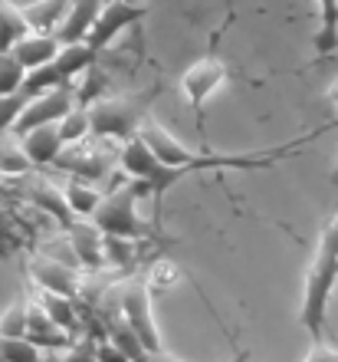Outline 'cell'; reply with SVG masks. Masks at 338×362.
I'll use <instances>...</instances> for the list:
<instances>
[{"label": "cell", "mask_w": 338, "mask_h": 362, "mask_svg": "<svg viewBox=\"0 0 338 362\" xmlns=\"http://www.w3.org/2000/svg\"><path fill=\"white\" fill-rule=\"evenodd\" d=\"M30 276L40 290H49V293H59V296H73L79 300L83 296V280L79 274L73 270V264L66 260H56V257H37L30 264Z\"/></svg>", "instance_id": "30bf717a"}, {"label": "cell", "mask_w": 338, "mask_h": 362, "mask_svg": "<svg viewBox=\"0 0 338 362\" xmlns=\"http://www.w3.org/2000/svg\"><path fill=\"white\" fill-rule=\"evenodd\" d=\"M148 17V4H125V0H105L99 17H95L89 37H85V47L102 53L109 43H112L119 33H125L128 27H135L138 20Z\"/></svg>", "instance_id": "52a82bcc"}, {"label": "cell", "mask_w": 338, "mask_h": 362, "mask_svg": "<svg viewBox=\"0 0 338 362\" xmlns=\"http://www.w3.org/2000/svg\"><path fill=\"white\" fill-rule=\"evenodd\" d=\"M141 194H148L145 185L128 175H115L109 191H102V201H99V208L89 221H92L95 228L102 230V234H112V238H125V240H141V244H148V240H164L161 238V228L155 224H145L138 218V198Z\"/></svg>", "instance_id": "7a4b0ae2"}, {"label": "cell", "mask_w": 338, "mask_h": 362, "mask_svg": "<svg viewBox=\"0 0 338 362\" xmlns=\"http://www.w3.org/2000/svg\"><path fill=\"white\" fill-rule=\"evenodd\" d=\"M0 336H27V300H13V303L0 313Z\"/></svg>", "instance_id": "d4e9b609"}, {"label": "cell", "mask_w": 338, "mask_h": 362, "mask_svg": "<svg viewBox=\"0 0 338 362\" xmlns=\"http://www.w3.org/2000/svg\"><path fill=\"white\" fill-rule=\"evenodd\" d=\"M0 362H43V349L30 343L27 336H0Z\"/></svg>", "instance_id": "603a6c76"}, {"label": "cell", "mask_w": 338, "mask_h": 362, "mask_svg": "<svg viewBox=\"0 0 338 362\" xmlns=\"http://www.w3.org/2000/svg\"><path fill=\"white\" fill-rule=\"evenodd\" d=\"M63 198H66L73 218H92L99 201H102V191L95 188L92 181H83V178H69L66 188H63Z\"/></svg>", "instance_id": "44dd1931"}, {"label": "cell", "mask_w": 338, "mask_h": 362, "mask_svg": "<svg viewBox=\"0 0 338 362\" xmlns=\"http://www.w3.org/2000/svg\"><path fill=\"white\" fill-rule=\"evenodd\" d=\"M92 343H95V359L99 362H132L119 346L112 343V339H105V336L102 339H92Z\"/></svg>", "instance_id": "f1b7e54d"}, {"label": "cell", "mask_w": 338, "mask_h": 362, "mask_svg": "<svg viewBox=\"0 0 338 362\" xmlns=\"http://www.w3.org/2000/svg\"><path fill=\"white\" fill-rule=\"evenodd\" d=\"M141 240H125L102 234V254H105V267H115L119 274H132L141 260Z\"/></svg>", "instance_id": "ffe728a7"}, {"label": "cell", "mask_w": 338, "mask_h": 362, "mask_svg": "<svg viewBox=\"0 0 338 362\" xmlns=\"http://www.w3.org/2000/svg\"><path fill=\"white\" fill-rule=\"evenodd\" d=\"M135 362H178V359H171L168 353H141ZM234 362H246V353H243V349L236 353V359H234Z\"/></svg>", "instance_id": "1f68e13d"}, {"label": "cell", "mask_w": 338, "mask_h": 362, "mask_svg": "<svg viewBox=\"0 0 338 362\" xmlns=\"http://www.w3.org/2000/svg\"><path fill=\"white\" fill-rule=\"evenodd\" d=\"M53 165H56L59 172L73 175V178H83V181H102V178H109V168H112L109 155H105L99 145L85 148L83 142L66 145Z\"/></svg>", "instance_id": "9c48e42d"}, {"label": "cell", "mask_w": 338, "mask_h": 362, "mask_svg": "<svg viewBox=\"0 0 338 362\" xmlns=\"http://www.w3.org/2000/svg\"><path fill=\"white\" fill-rule=\"evenodd\" d=\"M73 105H76V83H69V86H56V89H49V93H43V95H33V99H27L23 112L17 115V122H13L10 132L20 139V135L33 132V129H40V125H56L66 112H73Z\"/></svg>", "instance_id": "8992f818"}, {"label": "cell", "mask_w": 338, "mask_h": 362, "mask_svg": "<svg viewBox=\"0 0 338 362\" xmlns=\"http://www.w3.org/2000/svg\"><path fill=\"white\" fill-rule=\"evenodd\" d=\"M23 79H27V69L20 66L10 53H0V99H4V95L20 93Z\"/></svg>", "instance_id": "484cf974"}, {"label": "cell", "mask_w": 338, "mask_h": 362, "mask_svg": "<svg viewBox=\"0 0 338 362\" xmlns=\"http://www.w3.org/2000/svg\"><path fill=\"white\" fill-rule=\"evenodd\" d=\"M10 191H13V188H10V185H7V178H0V201H4V198H7V194H10Z\"/></svg>", "instance_id": "d6a6232c"}, {"label": "cell", "mask_w": 338, "mask_h": 362, "mask_svg": "<svg viewBox=\"0 0 338 362\" xmlns=\"http://www.w3.org/2000/svg\"><path fill=\"white\" fill-rule=\"evenodd\" d=\"M37 303L47 310V316L59 326V329H66L69 336L79 333V326H83V316H79V313H83V306H79V300H73V296L49 293V290H40Z\"/></svg>", "instance_id": "ac0fdd59"}, {"label": "cell", "mask_w": 338, "mask_h": 362, "mask_svg": "<svg viewBox=\"0 0 338 362\" xmlns=\"http://www.w3.org/2000/svg\"><path fill=\"white\" fill-rule=\"evenodd\" d=\"M95 59H99V53H95V49H89L85 43H69V47H59V53L49 59L47 66H40V69H33V73H27L23 86H20V93L27 95V99H33V95H43V93H49V89H56V86H69L76 76H83L85 69L95 66Z\"/></svg>", "instance_id": "277c9868"}, {"label": "cell", "mask_w": 338, "mask_h": 362, "mask_svg": "<svg viewBox=\"0 0 338 362\" xmlns=\"http://www.w3.org/2000/svg\"><path fill=\"white\" fill-rule=\"evenodd\" d=\"M66 240L73 257L83 264L89 274H99L105 267V254H102V230L95 228L92 221H73L66 228Z\"/></svg>", "instance_id": "7c38bea8"}, {"label": "cell", "mask_w": 338, "mask_h": 362, "mask_svg": "<svg viewBox=\"0 0 338 362\" xmlns=\"http://www.w3.org/2000/svg\"><path fill=\"white\" fill-rule=\"evenodd\" d=\"M63 362H99L95 359V343L92 339H79V343H73L66 349V356H63Z\"/></svg>", "instance_id": "f546056e"}, {"label": "cell", "mask_w": 338, "mask_h": 362, "mask_svg": "<svg viewBox=\"0 0 338 362\" xmlns=\"http://www.w3.org/2000/svg\"><path fill=\"white\" fill-rule=\"evenodd\" d=\"M178 280H181V267H178V264H171V260H155L145 284H148L151 293H161V290H171Z\"/></svg>", "instance_id": "4316f807"}, {"label": "cell", "mask_w": 338, "mask_h": 362, "mask_svg": "<svg viewBox=\"0 0 338 362\" xmlns=\"http://www.w3.org/2000/svg\"><path fill=\"white\" fill-rule=\"evenodd\" d=\"M27 339L40 349H69L73 346L69 333L59 329L40 303H27Z\"/></svg>", "instance_id": "9a60e30c"}, {"label": "cell", "mask_w": 338, "mask_h": 362, "mask_svg": "<svg viewBox=\"0 0 338 362\" xmlns=\"http://www.w3.org/2000/svg\"><path fill=\"white\" fill-rule=\"evenodd\" d=\"M119 310H122V323L132 329L135 339L148 353H164L161 333H158V326H155V316H151V290L145 280H128V286H122Z\"/></svg>", "instance_id": "5b68a950"}, {"label": "cell", "mask_w": 338, "mask_h": 362, "mask_svg": "<svg viewBox=\"0 0 338 362\" xmlns=\"http://www.w3.org/2000/svg\"><path fill=\"white\" fill-rule=\"evenodd\" d=\"M0 148H4V142H0Z\"/></svg>", "instance_id": "d590c367"}, {"label": "cell", "mask_w": 338, "mask_h": 362, "mask_svg": "<svg viewBox=\"0 0 338 362\" xmlns=\"http://www.w3.org/2000/svg\"><path fill=\"white\" fill-rule=\"evenodd\" d=\"M20 148H23V155L30 158L33 168H47V165L56 162L66 145L59 139V125H40L33 132L20 135Z\"/></svg>", "instance_id": "5bb4252c"}, {"label": "cell", "mask_w": 338, "mask_h": 362, "mask_svg": "<svg viewBox=\"0 0 338 362\" xmlns=\"http://www.w3.org/2000/svg\"><path fill=\"white\" fill-rule=\"evenodd\" d=\"M102 4L105 0H73L53 37H56L63 47H69V43H85V37H89V30H92Z\"/></svg>", "instance_id": "4fadbf2b"}, {"label": "cell", "mask_w": 338, "mask_h": 362, "mask_svg": "<svg viewBox=\"0 0 338 362\" xmlns=\"http://www.w3.org/2000/svg\"><path fill=\"white\" fill-rule=\"evenodd\" d=\"M306 362H338V349L329 343H312V353L306 356Z\"/></svg>", "instance_id": "4dcf8cb0"}, {"label": "cell", "mask_w": 338, "mask_h": 362, "mask_svg": "<svg viewBox=\"0 0 338 362\" xmlns=\"http://www.w3.org/2000/svg\"><path fill=\"white\" fill-rule=\"evenodd\" d=\"M338 284V214L325 224L315 257L306 274V290L299 303V323L312 343H329V306Z\"/></svg>", "instance_id": "6da1fadb"}, {"label": "cell", "mask_w": 338, "mask_h": 362, "mask_svg": "<svg viewBox=\"0 0 338 362\" xmlns=\"http://www.w3.org/2000/svg\"><path fill=\"white\" fill-rule=\"evenodd\" d=\"M224 79H227V63L220 57H214V53H207V57H200L198 63H191V66L184 69L181 89H184L188 105L194 109V115H198V125L204 122V119H200V115H204V103L224 86Z\"/></svg>", "instance_id": "ba28073f"}, {"label": "cell", "mask_w": 338, "mask_h": 362, "mask_svg": "<svg viewBox=\"0 0 338 362\" xmlns=\"http://www.w3.org/2000/svg\"><path fill=\"white\" fill-rule=\"evenodd\" d=\"M23 105H27V95L23 93H13V95H4V99H0V135L13 129L17 115L23 112Z\"/></svg>", "instance_id": "83f0119b"}, {"label": "cell", "mask_w": 338, "mask_h": 362, "mask_svg": "<svg viewBox=\"0 0 338 362\" xmlns=\"http://www.w3.org/2000/svg\"><path fill=\"white\" fill-rule=\"evenodd\" d=\"M23 178H27V175H23ZM17 194H20V198H27L33 208H43L63 230H66L69 224L76 221L73 211H69V204H66V198H63V188H56L53 181H47V178H27V185H23V188L17 185Z\"/></svg>", "instance_id": "8fae6325"}, {"label": "cell", "mask_w": 338, "mask_h": 362, "mask_svg": "<svg viewBox=\"0 0 338 362\" xmlns=\"http://www.w3.org/2000/svg\"><path fill=\"white\" fill-rule=\"evenodd\" d=\"M315 4H319V30L312 43L319 59H325L338 49V0H315Z\"/></svg>", "instance_id": "d6986e66"}, {"label": "cell", "mask_w": 338, "mask_h": 362, "mask_svg": "<svg viewBox=\"0 0 338 362\" xmlns=\"http://www.w3.org/2000/svg\"><path fill=\"white\" fill-rule=\"evenodd\" d=\"M59 43L53 33H27V37L20 40L17 47L10 49V57L17 59L20 66L27 69V73H33V69H40V66H47L49 59L59 53Z\"/></svg>", "instance_id": "2e32d148"}, {"label": "cell", "mask_w": 338, "mask_h": 362, "mask_svg": "<svg viewBox=\"0 0 338 362\" xmlns=\"http://www.w3.org/2000/svg\"><path fill=\"white\" fill-rule=\"evenodd\" d=\"M27 33L30 27L23 13H20V7H13L10 0H0V53H10Z\"/></svg>", "instance_id": "7402d4cb"}, {"label": "cell", "mask_w": 338, "mask_h": 362, "mask_svg": "<svg viewBox=\"0 0 338 362\" xmlns=\"http://www.w3.org/2000/svg\"><path fill=\"white\" fill-rule=\"evenodd\" d=\"M329 99H335V103H338V79H335V86L329 89Z\"/></svg>", "instance_id": "836d02e7"}, {"label": "cell", "mask_w": 338, "mask_h": 362, "mask_svg": "<svg viewBox=\"0 0 338 362\" xmlns=\"http://www.w3.org/2000/svg\"><path fill=\"white\" fill-rule=\"evenodd\" d=\"M56 125H59V139H63V145L83 142L85 135H89V109L73 105V112H66Z\"/></svg>", "instance_id": "cb8c5ba5"}, {"label": "cell", "mask_w": 338, "mask_h": 362, "mask_svg": "<svg viewBox=\"0 0 338 362\" xmlns=\"http://www.w3.org/2000/svg\"><path fill=\"white\" fill-rule=\"evenodd\" d=\"M125 4H145V0H125Z\"/></svg>", "instance_id": "e575fe53"}, {"label": "cell", "mask_w": 338, "mask_h": 362, "mask_svg": "<svg viewBox=\"0 0 338 362\" xmlns=\"http://www.w3.org/2000/svg\"><path fill=\"white\" fill-rule=\"evenodd\" d=\"M161 95V86L141 89L132 95H119V99H99L89 105V132L95 139H112V142H128L148 119L151 103Z\"/></svg>", "instance_id": "3957f363"}, {"label": "cell", "mask_w": 338, "mask_h": 362, "mask_svg": "<svg viewBox=\"0 0 338 362\" xmlns=\"http://www.w3.org/2000/svg\"><path fill=\"white\" fill-rule=\"evenodd\" d=\"M73 0H37V4H27L20 7L23 20H27L30 33H56V27L63 23L66 10Z\"/></svg>", "instance_id": "e0dca14e"}]
</instances>
